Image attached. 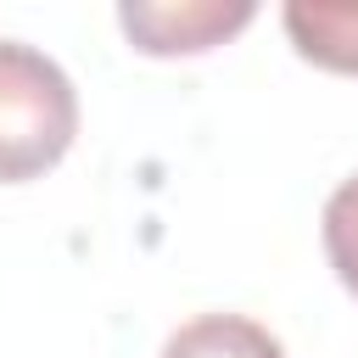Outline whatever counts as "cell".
<instances>
[{"mask_svg": "<svg viewBox=\"0 0 358 358\" xmlns=\"http://www.w3.org/2000/svg\"><path fill=\"white\" fill-rule=\"evenodd\" d=\"M78 134L73 78L34 45L0 39V185L39 179Z\"/></svg>", "mask_w": 358, "mask_h": 358, "instance_id": "obj_1", "label": "cell"}, {"mask_svg": "<svg viewBox=\"0 0 358 358\" xmlns=\"http://www.w3.org/2000/svg\"><path fill=\"white\" fill-rule=\"evenodd\" d=\"M257 17L252 0H129L117 11L123 34L134 39V50L145 56H201L213 45H224L229 34H241Z\"/></svg>", "mask_w": 358, "mask_h": 358, "instance_id": "obj_2", "label": "cell"}, {"mask_svg": "<svg viewBox=\"0 0 358 358\" xmlns=\"http://www.w3.org/2000/svg\"><path fill=\"white\" fill-rule=\"evenodd\" d=\"M280 17L296 56L330 73H358V0H291Z\"/></svg>", "mask_w": 358, "mask_h": 358, "instance_id": "obj_3", "label": "cell"}, {"mask_svg": "<svg viewBox=\"0 0 358 358\" xmlns=\"http://www.w3.org/2000/svg\"><path fill=\"white\" fill-rule=\"evenodd\" d=\"M162 358H285V347L241 313H201L190 324H179L162 347Z\"/></svg>", "mask_w": 358, "mask_h": 358, "instance_id": "obj_4", "label": "cell"}, {"mask_svg": "<svg viewBox=\"0 0 358 358\" xmlns=\"http://www.w3.org/2000/svg\"><path fill=\"white\" fill-rule=\"evenodd\" d=\"M324 252L336 280L358 296V173L336 185V196L324 201Z\"/></svg>", "mask_w": 358, "mask_h": 358, "instance_id": "obj_5", "label": "cell"}]
</instances>
